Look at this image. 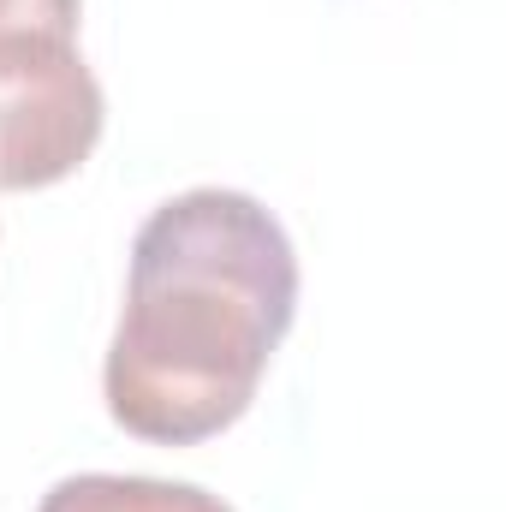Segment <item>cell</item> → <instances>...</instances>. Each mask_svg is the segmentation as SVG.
<instances>
[{"label":"cell","instance_id":"obj_2","mask_svg":"<svg viewBox=\"0 0 506 512\" xmlns=\"http://www.w3.org/2000/svg\"><path fill=\"white\" fill-rule=\"evenodd\" d=\"M102 84L78 36L0 42V191H42L72 179L102 143Z\"/></svg>","mask_w":506,"mask_h":512},{"label":"cell","instance_id":"obj_3","mask_svg":"<svg viewBox=\"0 0 506 512\" xmlns=\"http://www.w3.org/2000/svg\"><path fill=\"white\" fill-rule=\"evenodd\" d=\"M36 512H233L221 495L197 483H167V477H114V471H84L66 477L42 495Z\"/></svg>","mask_w":506,"mask_h":512},{"label":"cell","instance_id":"obj_1","mask_svg":"<svg viewBox=\"0 0 506 512\" xmlns=\"http://www.w3.org/2000/svg\"><path fill=\"white\" fill-rule=\"evenodd\" d=\"M298 316V251L245 191L167 197L131 239L126 310L102 393L114 423L155 447H197L251 411Z\"/></svg>","mask_w":506,"mask_h":512},{"label":"cell","instance_id":"obj_4","mask_svg":"<svg viewBox=\"0 0 506 512\" xmlns=\"http://www.w3.org/2000/svg\"><path fill=\"white\" fill-rule=\"evenodd\" d=\"M84 0H0V42L12 36H78Z\"/></svg>","mask_w":506,"mask_h":512}]
</instances>
